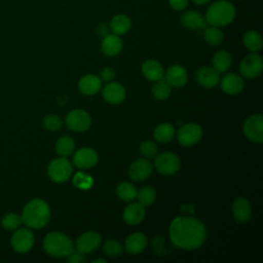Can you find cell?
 I'll use <instances>...</instances> for the list:
<instances>
[{
	"label": "cell",
	"instance_id": "8fae6325",
	"mask_svg": "<svg viewBox=\"0 0 263 263\" xmlns=\"http://www.w3.org/2000/svg\"><path fill=\"white\" fill-rule=\"evenodd\" d=\"M202 136L201 127L196 123H187L178 132V142L183 146H191L197 143Z\"/></svg>",
	"mask_w": 263,
	"mask_h": 263
},
{
	"label": "cell",
	"instance_id": "f35d334b",
	"mask_svg": "<svg viewBox=\"0 0 263 263\" xmlns=\"http://www.w3.org/2000/svg\"><path fill=\"white\" fill-rule=\"evenodd\" d=\"M74 184L82 189H87L91 186L92 184V179L86 174L83 173H78L74 177Z\"/></svg>",
	"mask_w": 263,
	"mask_h": 263
},
{
	"label": "cell",
	"instance_id": "d6a6232c",
	"mask_svg": "<svg viewBox=\"0 0 263 263\" xmlns=\"http://www.w3.org/2000/svg\"><path fill=\"white\" fill-rule=\"evenodd\" d=\"M204 39L205 41L211 44V45H219L222 43L223 39H224V35L223 32L219 29V27H209L205 29L204 31Z\"/></svg>",
	"mask_w": 263,
	"mask_h": 263
},
{
	"label": "cell",
	"instance_id": "8992f818",
	"mask_svg": "<svg viewBox=\"0 0 263 263\" xmlns=\"http://www.w3.org/2000/svg\"><path fill=\"white\" fill-rule=\"evenodd\" d=\"M34 234L27 228H17L11 236V247L17 253L29 252L34 245Z\"/></svg>",
	"mask_w": 263,
	"mask_h": 263
},
{
	"label": "cell",
	"instance_id": "f1b7e54d",
	"mask_svg": "<svg viewBox=\"0 0 263 263\" xmlns=\"http://www.w3.org/2000/svg\"><path fill=\"white\" fill-rule=\"evenodd\" d=\"M243 44L246 47H248L251 51H258L262 48L263 41L261 38V35L256 31H248L243 35Z\"/></svg>",
	"mask_w": 263,
	"mask_h": 263
},
{
	"label": "cell",
	"instance_id": "4fadbf2b",
	"mask_svg": "<svg viewBox=\"0 0 263 263\" xmlns=\"http://www.w3.org/2000/svg\"><path fill=\"white\" fill-rule=\"evenodd\" d=\"M101 243V236L95 231H87L82 233L76 240V248L79 252L86 254L91 253L98 249Z\"/></svg>",
	"mask_w": 263,
	"mask_h": 263
},
{
	"label": "cell",
	"instance_id": "7402d4cb",
	"mask_svg": "<svg viewBox=\"0 0 263 263\" xmlns=\"http://www.w3.org/2000/svg\"><path fill=\"white\" fill-rule=\"evenodd\" d=\"M181 24L188 29L197 30L201 29L205 26V18L197 11L189 10L184 12L180 17Z\"/></svg>",
	"mask_w": 263,
	"mask_h": 263
},
{
	"label": "cell",
	"instance_id": "83f0119b",
	"mask_svg": "<svg viewBox=\"0 0 263 263\" xmlns=\"http://www.w3.org/2000/svg\"><path fill=\"white\" fill-rule=\"evenodd\" d=\"M232 59L228 51L219 50L213 58V68L218 72H224L229 69Z\"/></svg>",
	"mask_w": 263,
	"mask_h": 263
},
{
	"label": "cell",
	"instance_id": "ab89813d",
	"mask_svg": "<svg viewBox=\"0 0 263 263\" xmlns=\"http://www.w3.org/2000/svg\"><path fill=\"white\" fill-rule=\"evenodd\" d=\"M68 261L70 263H80L82 261H85V258H84V254L79 252L78 250L76 252H74V250L72 251L71 254H69L68 256Z\"/></svg>",
	"mask_w": 263,
	"mask_h": 263
},
{
	"label": "cell",
	"instance_id": "d6986e66",
	"mask_svg": "<svg viewBox=\"0 0 263 263\" xmlns=\"http://www.w3.org/2000/svg\"><path fill=\"white\" fill-rule=\"evenodd\" d=\"M145 217V205L140 202L128 204L123 211V219L129 225H137Z\"/></svg>",
	"mask_w": 263,
	"mask_h": 263
},
{
	"label": "cell",
	"instance_id": "30bf717a",
	"mask_svg": "<svg viewBox=\"0 0 263 263\" xmlns=\"http://www.w3.org/2000/svg\"><path fill=\"white\" fill-rule=\"evenodd\" d=\"M240 73L247 78L258 76L263 70V61L260 54L251 53L245 57L239 66Z\"/></svg>",
	"mask_w": 263,
	"mask_h": 263
},
{
	"label": "cell",
	"instance_id": "8d00e7d4",
	"mask_svg": "<svg viewBox=\"0 0 263 263\" xmlns=\"http://www.w3.org/2000/svg\"><path fill=\"white\" fill-rule=\"evenodd\" d=\"M43 126L50 132L58 130L62 127V121L61 119L54 115V114H49L44 117L43 119Z\"/></svg>",
	"mask_w": 263,
	"mask_h": 263
},
{
	"label": "cell",
	"instance_id": "ba28073f",
	"mask_svg": "<svg viewBox=\"0 0 263 263\" xmlns=\"http://www.w3.org/2000/svg\"><path fill=\"white\" fill-rule=\"evenodd\" d=\"M155 167L162 175H174L180 168V159L174 153H161L155 159Z\"/></svg>",
	"mask_w": 263,
	"mask_h": 263
},
{
	"label": "cell",
	"instance_id": "2e32d148",
	"mask_svg": "<svg viewBox=\"0 0 263 263\" xmlns=\"http://www.w3.org/2000/svg\"><path fill=\"white\" fill-rule=\"evenodd\" d=\"M187 72L180 65L171 66L165 73V81L175 87H181L187 82Z\"/></svg>",
	"mask_w": 263,
	"mask_h": 263
},
{
	"label": "cell",
	"instance_id": "d590c367",
	"mask_svg": "<svg viewBox=\"0 0 263 263\" xmlns=\"http://www.w3.org/2000/svg\"><path fill=\"white\" fill-rule=\"evenodd\" d=\"M104 252L106 255L110 257H117L121 254L122 252V246L114 239H109L104 243Z\"/></svg>",
	"mask_w": 263,
	"mask_h": 263
},
{
	"label": "cell",
	"instance_id": "5bb4252c",
	"mask_svg": "<svg viewBox=\"0 0 263 263\" xmlns=\"http://www.w3.org/2000/svg\"><path fill=\"white\" fill-rule=\"evenodd\" d=\"M152 174V165L146 159H137L128 168V176L134 181H144Z\"/></svg>",
	"mask_w": 263,
	"mask_h": 263
},
{
	"label": "cell",
	"instance_id": "3957f363",
	"mask_svg": "<svg viewBox=\"0 0 263 263\" xmlns=\"http://www.w3.org/2000/svg\"><path fill=\"white\" fill-rule=\"evenodd\" d=\"M235 16V7L226 0H218L212 3L205 13V21L211 26L223 27L230 24Z\"/></svg>",
	"mask_w": 263,
	"mask_h": 263
},
{
	"label": "cell",
	"instance_id": "52a82bcc",
	"mask_svg": "<svg viewBox=\"0 0 263 263\" xmlns=\"http://www.w3.org/2000/svg\"><path fill=\"white\" fill-rule=\"evenodd\" d=\"M245 135L253 142H263V116L261 114L250 115L243 123Z\"/></svg>",
	"mask_w": 263,
	"mask_h": 263
},
{
	"label": "cell",
	"instance_id": "74e56055",
	"mask_svg": "<svg viewBox=\"0 0 263 263\" xmlns=\"http://www.w3.org/2000/svg\"><path fill=\"white\" fill-rule=\"evenodd\" d=\"M140 151L145 157L152 158L157 154V147L152 141H144L140 146Z\"/></svg>",
	"mask_w": 263,
	"mask_h": 263
},
{
	"label": "cell",
	"instance_id": "e575fe53",
	"mask_svg": "<svg viewBox=\"0 0 263 263\" xmlns=\"http://www.w3.org/2000/svg\"><path fill=\"white\" fill-rule=\"evenodd\" d=\"M137 198L143 205H150L155 200V190L150 186H145L138 191Z\"/></svg>",
	"mask_w": 263,
	"mask_h": 263
},
{
	"label": "cell",
	"instance_id": "277c9868",
	"mask_svg": "<svg viewBox=\"0 0 263 263\" xmlns=\"http://www.w3.org/2000/svg\"><path fill=\"white\" fill-rule=\"evenodd\" d=\"M44 251L55 258L67 257L74 250L72 240L64 233L50 232L43 240Z\"/></svg>",
	"mask_w": 263,
	"mask_h": 263
},
{
	"label": "cell",
	"instance_id": "7a4b0ae2",
	"mask_svg": "<svg viewBox=\"0 0 263 263\" xmlns=\"http://www.w3.org/2000/svg\"><path fill=\"white\" fill-rule=\"evenodd\" d=\"M23 223L33 229L44 227L50 219L49 205L42 199L35 198L29 201L22 213Z\"/></svg>",
	"mask_w": 263,
	"mask_h": 263
},
{
	"label": "cell",
	"instance_id": "44dd1931",
	"mask_svg": "<svg viewBox=\"0 0 263 263\" xmlns=\"http://www.w3.org/2000/svg\"><path fill=\"white\" fill-rule=\"evenodd\" d=\"M122 40L116 34H108L103 37L101 48L106 55H116L122 49Z\"/></svg>",
	"mask_w": 263,
	"mask_h": 263
},
{
	"label": "cell",
	"instance_id": "d4e9b609",
	"mask_svg": "<svg viewBox=\"0 0 263 263\" xmlns=\"http://www.w3.org/2000/svg\"><path fill=\"white\" fill-rule=\"evenodd\" d=\"M142 73L151 81H157L163 77V69L161 65L154 60H147L143 63Z\"/></svg>",
	"mask_w": 263,
	"mask_h": 263
},
{
	"label": "cell",
	"instance_id": "f6af8a7d",
	"mask_svg": "<svg viewBox=\"0 0 263 263\" xmlns=\"http://www.w3.org/2000/svg\"><path fill=\"white\" fill-rule=\"evenodd\" d=\"M92 262H93V263H97V262H103V263H104V262H106V261L103 260V259H96V260H93Z\"/></svg>",
	"mask_w": 263,
	"mask_h": 263
},
{
	"label": "cell",
	"instance_id": "9a60e30c",
	"mask_svg": "<svg viewBox=\"0 0 263 263\" xmlns=\"http://www.w3.org/2000/svg\"><path fill=\"white\" fill-rule=\"evenodd\" d=\"M232 212L235 220L238 223H247L251 219L252 209L248 199L245 197H237L232 204Z\"/></svg>",
	"mask_w": 263,
	"mask_h": 263
},
{
	"label": "cell",
	"instance_id": "7bdbcfd3",
	"mask_svg": "<svg viewBox=\"0 0 263 263\" xmlns=\"http://www.w3.org/2000/svg\"><path fill=\"white\" fill-rule=\"evenodd\" d=\"M109 31H110V28L105 25V24H101L98 26L97 28V32H98V35L101 36V37H105L106 35L109 34Z\"/></svg>",
	"mask_w": 263,
	"mask_h": 263
},
{
	"label": "cell",
	"instance_id": "4dcf8cb0",
	"mask_svg": "<svg viewBox=\"0 0 263 263\" xmlns=\"http://www.w3.org/2000/svg\"><path fill=\"white\" fill-rule=\"evenodd\" d=\"M116 193L118 197L124 201H132L137 198V189L129 182H122L116 188Z\"/></svg>",
	"mask_w": 263,
	"mask_h": 263
},
{
	"label": "cell",
	"instance_id": "6da1fadb",
	"mask_svg": "<svg viewBox=\"0 0 263 263\" xmlns=\"http://www.w3.org/2000/svg\"><path fill=\"white\" fill-rule=\"evenodd\" d=\"M170 238L180 249L195 250L201 247L206 238L204 225L197 219L177 217L170 225Z\"/></svg>",
	"mask_w": 263,
	"mask_h": 263
},
{
	"label": "cell",
	"instance_id": "484cf974",
	"mask_svg": "<svg viewBox=\"0 0 263 263\" xmlns=\"http://www.w3.org/2000/svg\"><path fill=\"white\" fill-rule=\"evenodd\" d=\"M132 26L130 18L125 14H117L114 17H112L110 22V30L113 34L116 35H122L125 34Z\"/></svg>",
	"mask_w": 263,
	"mask_h": 263
},
{
	"label": "cell",
	"instance_id": "b9f144b4",
	"mask_svg": "<svg viewBox=\"0 0 263 263\" xmlns=\"http://www.w3.org/2000/svg\"><path fill=\"white\" fill-rule=\"evenodd\" d=\"M100 76H101V79L104 81H111L115 76V72L110 68H104L101 71Z\"/></svg>",
	"mask_w": 263,
	"mask_h": 263
},
{
	"label": "cell",
	"instance_id": "603a6c76",
	"mask_svg": "<svg viewBox=\"0 0 263 263\" xmlns=\"http://www.w3.org/2000/svg\"><path fill=\"white\" fill-rule=\"evenodd\" d=\"M101 85H102L101 79L98 76L92 74H87L83 76L78 82L79 90L82 93L88 95V96L97 93L100 90Z\"/></svg>",
	"mask_w": 263,
	"mask_h": 263
},
{
	"label": "cell",
	"instance_id": "5b68a950",
	"mask_svg": "<svg viewBox=\"0 0 263 263\" xmlns=\"http://www.w3.org/2000/svg\"><path fill=\"white\" fill-rule=\"evenodd\" d=\"M47 173L53 182L63 183L70 178L72 174V165L66 157L55 158L49 163Z\"/></svg>",
	"mask_w": 263,
	"mask_h": 263
},
{
	"label": "cell",
	"instance_id": "1f68e13d",
	"mask_svg": "<svg viewBox=\"0 0 263 263\" xmlns=\"http://www.w3.org/2000/svg\"><path fill=\"white\" fill-rule=\"evenodd\" d=\"M152 95L156 100H165L171 96V85L165 80H157L152 87Z\"/></svg>",
	"mask_w": 263,
	"mask_h": 263
},
{
	"label": "cell",
	"instance_id": "ee69618b",
	"mask_svg": "<svg viewBox=\"0 0 263 263\" xmlns=\"http://www.w3.org/2000/svg\"><path fill=\"white\" fill-rule=\"evenodd\" d=\"M195 4H198V5H203V4H206L209 3L211 0H192Z\"/></svg>",
	"mask_w": 263,
	"mask_h": 263
},
{
	"label": "cell",
	"instance_id": "4316f807",
	"mask_svg": "<svg viewBox=\"0 0 263 263\" xmlns=\"http://www.w3.org/2000/svg\"><path fill=\"white\" fill-rule=\"evenodd\" d=\"M174 135H175V127L168 122L160 123L159 125L156 126L153 133L155 140L159 143L170 142L173 139Z\"/></svg>",
	"mask_w": 263,
	"mask_h": 263
},
{
	"label": "cell",
	"instance_id": "9c48e42d",
	"mask_svg": "<svg viewBox=\"0 0 263 263\" xmlns=\"http://www.w3.org/2000/svg\"><path fill=\"white\" fill-rule=\"evenodd\" d=\"M91 123L89 114L81 109L71 111L66 117V125L74 132H84Z\"/></svg>",
	"mask_w": 263,
	"mask_h": 263
},
{
	"label": "cell",
	"instance_id": "60d3db41",
	"mask_svg": "<svg viewBox=\"0 0 263 263\" xmlns=\"http://www.w3.org/2000/svg\"><path fill=\"white\" fill-rule=\"evenodd\" d=\"M168 4L175 10H183L188 6V0H168Z\"/></svg>",
	"mask_w": 263,
	"mask_h": 263
},
{
	"label": "cell",
	"instance_id": "ac0fdd59",
	"mask_svg": "<svg viewBox=\"0 0 263 263\" xmlns=\"http://www.w3.org/2000/svg\"><path fill=\"white\" fill-rule=\"evenodd\" d=\"M103 97L111 104H118L125 99V89L117 82H110L103 88Z\"/></svg>",
	"mask_w": 263,
	"mask_h": 263
},
{
	"label": "cell",
	"instance_id": "e0dca14e",
	"mask_svg": "<svg viewBox=\"0 0 263 263\" xmlns=\"http://www.w3.org/2000/svg\"><path fill=\"white\" fill-rule=\"evenodd\" d=\"M196 79L202 86L213 87L219 83L220 75L213 67L204 66L196 72Z\"/></svg>",
	"mask_w": 263,
	"mask_h": 263
},
{
	"label": "cell",
	"instance_id": "cb8c5ba5",
	"mask_svg": "<svg viewBox=\"0 0 263 263\" xmlns=\"http://www.w3.org/2000/svg\"><path fill=\"white\" fill-rule=\"evenodd\" d=\"M147 245V238L143 233L136 232L130 234L125 240V250L130 255H136L144 251Z\"/></svg>",
	"mask_w": 263,
	"mask_h": 263
},
{
	"label": "cell",
	"instance_id": "7c38bea8",
	"mask_svg": "<svg viewBox=\"0 0 263 263\" xmlns=\"http://www.w3.org/2000/svg\"><path fill=\"white\" fill-rule=\"evenodd\" d=\"M98 159L97 152L88 147L77 150L73 156V162L79 168H90L98 162Z\"/></svg>",
	"mask_w": 263,
	"mask_h": 263
},
{
	"label": "cell",
	"instance_id": "f546056e",
	"mask_svg": "<svg viewBox=\"0 0 263 263\" xmlns=\"http://www.w3.org/2000/svg\"><path fill=\"white\" fill-rule=\"evenodd\" d=\"M74 148H75V143L68 136L61 137L55 143V151L62 157L69 156L74 151Z\"/></svg>",
	"mask_w": 263,
	"mask_h": 263
},
{
	"label": "cell",
	"instance_id": "ffe728a7",
	"mask_svg": "<svg viewBox=\"0 0 263 263\" xmlns=\"http://www.w3.org/2000/svg\"><path fill=\"white\" fill-rule=\"evenodd\" d=\"M221 88L226 93L236 95L243 88V81L240 76L235 73H229L225 75L221 81Z\"/></svg>",
	"mask_w": 263,
	"mask_h": 263
},
{
	"label": "cell",
	"instance_id": "836d02e7",
	"mask_svg": "<svg viewBox=\"0 0 263 263\" xmlns=\"http://www.w3.org/2000/svg\"><path fill=\"white\" fill-rule=\"evenodd\" d=\"M23 223L22 216L16 213H8L2 217L1 225L6 230H15Z\"/></svg>",
	"mask_w": 263,
	"mask_h": 263
}]
</instances>
